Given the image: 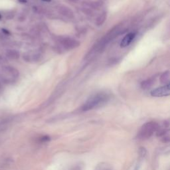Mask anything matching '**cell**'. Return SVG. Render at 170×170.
I'll return each instance as SVG.
<instances>
[{
    "instance_id": "cell-1",
    "label": "cell",
    "mask_w": 170,
    "mask_h": 170,
    "mask_svg": "<svg viewBox=\"0 0 170 170\" xmlns=\"http://www.w3.org/2000/svg\"><path fill=\"white\" fill-rule=\"evenodd\" d=\"M107 96L104 94H98L90 98L82 106V111H88L102 105L107 100Z\"/></svg>"
},
{
    "instance_id": "cell-2",
    "label": "cell",
    "mask_w": 170,
    "mask_h": 170,
    "mask_svg": "<svg viewBox=\"0 0 170 170\" xmlns=\"http://www.w3.org/2000/svg\"><path fill=\"white\" fill-rule=\"evenodd\" d=\"M158 124L155 122H150L144 124L138 133V139L146 140L150 138L153 133L158 130Z\"/></svg>"
},
{
    "instance_id": "cell-3",
    "label": "cell",
    "mask_w": 170,
    "mask_h": 170,
    "mask_svg": "<svg viewBox=\"0 0 170 170\" xmlns=\"http://www.w3.org/2000/svg\"><path fill=\"white\" fill-rule=\"evenodd\" d=\"M169 84H167L165 86L158 87L151 92V95L153 97H163L169 96L170 94Z\"/></svg>"
},
{
    "instance_id": "cell-4",
    "label": "cell",
    "mask_w": 170,
    "mask_h": 170,
    "mask_svg": "<svg viewBox=\"0 0 170 170\" xmlns=\"http://www.w3.org/2000/svg\"><path fill=\"white\" fill-rule=\"evenodd\" d=\"M2 70L5 73L9 74L13 78H17L19 75V73L18 70L12 66H4L2 68Z\"/></svg>"
},
{
    "instance_id": "cell-5",
    "label": "cell",
    "mask_w": 170,
    "mask_h": 170,
    "mask_svg": "<svg viewBox=\"0 0 170 170\" xmlns=\"http://www.w3.org/2000/svg\"><path fill=\"white\" fill-rule=\"evenodd\" d=\"M135 36V34L134 33H130L126 35L123 39L120 42V47H126L131 43V42L134 40V37Z\"/></svg>"
},
{
    "instance_id": "cell-6",
    "label": "cell",
    "mask_w": 170,
    "mask_h": 170,
    "mask_svg": "<svg viewBox=\"0 0 170 170\" xmlns=\"http://www.w3.org/2000/svg\"><path fill=\"white\" fill-rule=\"evenodd\" d=\"M5 55H6V57L12 60H16L19 58V53L15 50H8L5 53Z\"/></svg>"
},
{
    "instance_id": "cell-7",
    "label": "cell",
    "mask_w": 170,
    "mask_h": 170,
    "mask_svg": "<svg viewBox=\"0 0 170 170\" xmlns=\"http://www.w3.org/2000/svg\"><path fill=\"white\" fill-rule=\"evenodd\" d=\"M160 81L161 83H167L169 84V71H166L162 74L160 78Z\"/></svg>"
},
{
    "instance_id": "cell-8",
    "label": "cell",
    "mask_w": 170,
    "mask_h": 170,
    "mask_svg": "<svg viewBox=\"0 0 170 170\" xmlns=\"http://www.w3.org/2000/svg\"><path fill=\"white\" fill-rule=\"evenodd\" d=\"M2 32H3V34L6 35H9L11 34L10 32L8 30H7L6 29H2Z\"/></svg>"
},
{
    "instance_id": "cell-9",
    "label": "cell",
    "mask_w": 170,
    "mask_h": 170,
    "mask_svg": "<svg viewBox=\"0 0 170 170\" xmlns=\"http://www.w3.org/2000/svg\"><path fill=\"white\" fill-rule=\"evenodd\" d=\"M50 140V138L49 136H43L41 138V142H47V141H49Z\"/></svg>"
},
{
    "instance_id": "cell-10",
    "label": "cell",
    "mask_w": 170,
    "mask_h": 170,
    "mask_svg": "<svg viewBox=\"0 0 170 170\" xmlns=\"http://www.w3.org/2000/svg\"><path fill=\"white\" fill-rule=\"evenodd\" d=\"M6 39V37L4 35V34H1L0 33V40H1V41H4Z\"/></svg>"
},
{
    "instance_id": "cell-11",
    "label": "cell",
    "mask_w": 170,
    "mask_h": 170,
    "mask_svg": "<svg viewBox=\"0 0 170 170\" xmlns=\"http://www.w3.org/2000/svg\"><path fill=\"white\" fill-rule=\"evenodd\" d=\"M18 1H19L21 4H25L27 2V0H18Z\"/></svg>"
},
{
    "instance_id": "cell-12",
    "label": "cell",
    "mask_w": 170,
    "mask_h": 170,
    "mask_svg": "<svg viewBox=\"0 0 170 170\" xmlns=\"http://www.w3.org/2000/svg\"><path fill=\"white\" fill-rule=\"evenodd\" d=\"M42 1H46V2H49V1H50V0H42Z\"/></svg>"
},
{
    "instance_id": "cell-13",
    "label": "cell",
    "mask_w": 170,
    "mask_h": 170,
    "mask_svg": "<svg viewBox=\"0 0 170 170\" xmlns=\"http://www.w3.org/2000/svg\"><path fill=\"white\" fill-rule=\"evenodd\" d=\"M3 59H4V58H3L1 55H0V61H1Z\"/></svg>"
},
{
    "instance_id": "cell-14",
    "label": "cell",
    "mask_w": 170,
    "mask_h": 170,
    "mask_svg": "<svg viewBox=\"0 0 170 170\" xmlns=\"http://www.w3.org/2000/svg\"><path fill=\"white\" fill-rule=\"evenodd\" d=\"M1 15H0V19H1Z\"/></svg>"
}]
</instances>
